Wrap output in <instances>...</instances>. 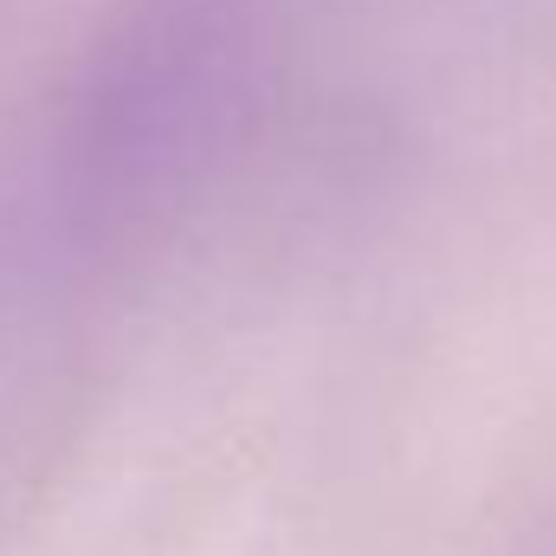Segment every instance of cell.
Segmentation results:
<instances>
[{
  "instance_id": "1",
  "label": "cell",
  "mask_w": 556,
  "mask_h": 556,
  "mask_svg": "<svg viewBox=\"0 0 556 556\" xmlns=\"http://www.w3.org/2000/svg\"><path fill=\"white\" fill-rule=\"evenodd\" d=\"M273 0H111L59 111V201L85 240H142L253 137Z\"/></svg>"
}]
</instances>
